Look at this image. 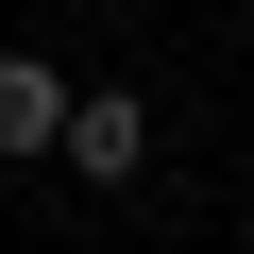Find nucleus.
Masks as SVG:
<instances>
[{
  "instance_id": "nucleus-2",
  "label": "nucleus",
  "mask_w": 254,
  "mask_h": 254,
  "mask_svg": "<svg viewBox=\"0 0 254 254\" xmlns=\"http://www.w3.org/2000/svg\"><path fill=\"white\" fill-rule=\"evenodd\" d=\"M0 153H68V68L51 51H0Z\"/></svg>"
},
{
  "instance_id": "nucleus-1",
  "label": "nucleus",
  "mask_w": 254,
  "mask_h": 254,
  "mask_svg": "<svg viewBox=\"0 0 254 254\" xmlns=\"http://www.w3.org/2000/svg\"><path fill=\"white\" fill-rule=\"evenodd\" d=\"M68 170H85V187H136V170H153V102H136V85H68Z\"/></svg>"
}]
</instances>
